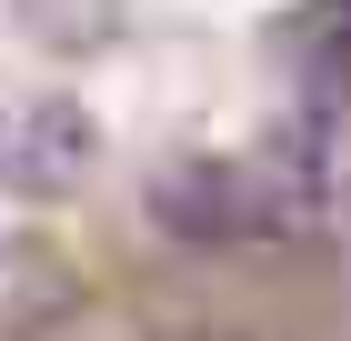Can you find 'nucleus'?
<instances>
[{
	"label": "nucleus",
	"mask_w": 351,
	"mask_h": 341,
	"mask_svg": "<svg viewBox=\"0 0 351 341\" xmlns=\"http://www.w3.org/2000/svg\"><path fill=\"white\" fill-rule=\"evenodd\" d=\"M151 211L161 231L181 241H241V231H291V211L261 171H231V161H171L151 181Z\"/></svg>",
	"instance_id": "obj_1"
},
{
	"label": "nucleus",
	"mask_w": 351,
	"mask_h": 341,
	"mask_svg": "<svg viewBox=\"0 0 351 341\" xmlns=\"http://www.w3.org/2000/svg\"><path fill=\"white\" fill-rule=\"evenodd\" d=\"M90 161H101V131H90L71 101H21V110H0V191L60 201Z\"/></svg>",
	"instance_id": "obj_2"
},
{
	"label": "nucleus",
	"mask_w": 351,
	"mask_h": 341,
	"mask_svg": "<svg viewBox=\"0 0 351 341\" xmlns=\"http://www.w3.org/2000/svg\"><path fill=\"white\" fill-rule=\"evenodd\" d=\"M341 10H351V0H341Z\"/></svg>",
	"instance_id": "obj_3"
}]
</instances>
